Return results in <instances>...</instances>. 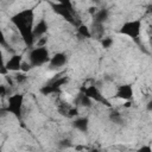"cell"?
Instances as JSON below:
<instances>
[{
    "label": "cell",
    "instance_id": "44dd1931",
    "mask_svg": "<svg viewBox=\"0 0 152 152\" xmlns=\"http://www.w3.org/2000/svg\"><path fill=\"white\" fill-rule=\"evenodd\" d=\"M33 68L30 65V63L28 62H23V64H21V69H20V71L21 72H27V71H30V70H32Z\"/></svg>",
    "mask_w": 152,
    "mask_h": 152
},
{
    "label": "cell",
    "instance_id": "9a60e30c",
    "mask_svg": "<svg viewBox=\"0 0 152 152\" xmlns=\"http://www.w3.org/2000/svg\"><path fill=\"white\" fill-rule=\"evenodd\" d=\"M77 34H78L80 37H82V38H86V39L91 38V36H93L90 28H89L87 25H84V24H80V25L77 26Z\"/></svg>",
    "mask_w": 152,
    "mask_h": 152
},
{
    "label": "cell",
    "instance_id": "ac0fdd59",
    "mask_svg": "<svg viewBox=\"0 0 152 152\" xmlns=\"http://www.w3.org/2000/svg\"><path fill=\"white\" fill-rule=\"evenodd\" d=\"M113 44H114V39H113L112 37H104V38H102V40H101V45H102V48H104V49L112 48Z\"/></svg>",
    "mask_w": 152,
    "mask_h": 152
},
{
    "label": "cell",
    "instance_id": "7a4b0ae2",
    "mask_svg": "<svg viewBox=\"0 0 152 152\" xmlns=\"http://www.w3.org/2000/svg\"><path fill=\"white\" fill-rule=\"evenodd\" d=\"M53 12L62 17L65 21H68L69 24L74 25V26H78L80 24H77L76 21V15H75V10H74V5L70 1H59V2H50Z\"/></svg>",
    "mask_w": 152,
    "mask_h": 152
},
{
    "label": "cell",
    "instance_id": "d4e9b609",
    "mask_svg": "<svg viewBox=\"0 0 152 152\" xmlns=\"http://www.w3.org/2000/svg\"><path fill=\"white\" fill-rule=\"evenodd\" d=\"M6 115H8V113L6 112V108H5V107H1V108H0V118H4V116H6Z\"/></svg>",
    "mask_w": 152,
    "mask_h": 152
},
{
    "label": "cell",
    "instance_id": "3957f363",
    "mask_svg": "<svg viewBox=\"0 0 152 152\" xmlns=\"http://www.w3.org/2000/svg\"><path fill=\"white\" fill-rule=\"evenodd\" d=\"M24 100L25 95L23 93H15L11 96H8L7 104L5 106L6 112L8 114H12L17 120L21 122L23 120V107H24Z\"/></svg>",
    "mask_w": 152,
    "mask_h": 152
},
{
    "label": "cell",
    "instance_id": "5bb4252c",
    "mask_svg": "<svg viewBox=\"0 0 152 152\" xmlns=\"http://www.w3.org/2000/svg\"><path fill=\"white\" fill-rule=\"evenodd\" d=\"M91 103H93V101H91L89 97H87L84 94H82V93H80V94L76 96V99H75V104H76V106L91 107Z\"/></svg>",
    "mask_w": 152,
    "mask_h": 152
},
{
    "label": "cell",
    "instance_id": "484cf974",
    "mask_svg": "<svg viewBox=\"0 0 152 152\" xmlns=\"http://www.w3.org/2000/svg\"><path fill=\"white\" fill-rule=\"evenodd\" d=\"M90 152H100V150H97V148H94V150H90Z\"/></svg>",
    "mask_w": 152,
    "mask_h": 152
},
{
    "label": "cell",
    "instance_id": "30bf717a",
    "mask_svg": "<svg viewBox=\"0 0 152 152\" xmlns=\"http://www.w3.org/2000/svg\"><path fill=\"white\" fill-rule=\"evenodd\" d=\"M68 63V56L64 53V52H56L55 55H52L50 57V61H49V66L51 69H61L63 68L64 65H66Z\"/></svg>",
    "mask_w": 152,
    "mask_h": 152
},
{
    "label": "cell",
    "instance_id": "52a82bcc",
    "mask_svg": "<svg viewBox=\"0 0 152 152\" xmlns=\"http://www.w3.org/2000/svg\"><path fill=\"white\" fill-rule=\"evenodd\" d=\"M62 75H63V74L59 72L57 77H55L53 80H51V81H49L46 84H44V86L39 89L40 94H43V95H51V94L61 93V88H62L65 83H68V81H69V77H68V76H62Z\"/></svg>",
    "mask_w": 152,
    "mask_h": 152
},
{
    "label": "cell",
    "instance_id": "8fae6325",
    "mask_svg": "<svg viewBox=\"0 0 152 152\" xmlns=\"http://www.w3.org/2000/svg\"><path fill=\"white\" fill-rule=\"evenodd\" d=\"M48 28H49V25L46 23V20L43 18L40 19L37 24H34L33 26V31H32V34H33V39H40L45 36V33L48 32Z\"/></svg>",
    "mask_w": 152,
    "mask_h": 152
},
{
    "label": "cell",
    "instance_id": "d6986e66",
    "mask_svg": "<svg viewBox=\"0 0 152 152\" xmlns=\"http://www.w3.org/2000/svg\"><path fill=\"white\" fill-rule=\"evenodd\" d=\"M0 74L1 75H7L8 72H7V70H6V68H5V59H4V52L0 50Z\"/></svg>",
    "mask_w": 152,
    "mask_h": 152
},
{
    "label": "cell",
    "instance_id": "ffe728a7",
    "mask_svg": "<svg viewBox=\"0 0 152 152\" xmlns=\"http://www.w3.org/2000/svg\"><path fill=\"white\" fill-rule=\"evenodd\" d=\"M68 118H77V115H78V109H77V107H70V108H68V110H66V114H65Z\"/></svg>",
    "mask_w": 152,
    "mask_h": 152
},
{
    "label": "cell",
    "instance_id": "e0dca14e",
    "mask_svg": "<svg viewBox=\"0 0 152 152\" xmlns=\"http://www.w3.org/2000/svg\"><path fill=\"white\" fill-rule=\"evenodd\" d=\"M0 46L5 48L6 50H10V51H12V49H11V45L8 44V42H7V38H6V36H5V33H4V31H2V28H1V27H0Z\"/></svg>",
    "mask_w": 152,
    "mask_h": 152
},
{
    "label": "cell",
    "instance_id": "7402d4cb",
    "mask_svg": "<svg viewBox=\"0 0 152 152\" xmlns=\"http://www.w3.org/2000/svg\"><path fill=\"white\" fill-rule=\"evenodd\" d=\"M137 152H152V148H151V145H142V146H140L138 150H137Z\"/></svg>",
    "mask_w": 152,
    "mask_h": 152
},
{
    "label": "cell",
    "instance_id": "6da1fadb",
    "mask_svg": "<svg viewBox=\"0 0 152 152\" xmlns=\"http://www.w3.org/2000/svg\"><path fill=\"white\" fill-rule=\"evenodd\" d=\"M10 21L18 30L24 44L30 50L33 48V26H34V8H24L10 18Z\"/></svg>",
    "mask_w": 152,
    "mask_h": 152
},
{
    "label": "cell",
    "instance_id": "ba28073f",
    "mask_svg": "<svg viewBox=\"0 0 152 152\" xmlns=\"http://www.w3.org/2000/svg\"><path fill=\"white\" fill-rule=\"evenodd\" d=\"M133 95H134V89H133V86L129 83L118 86L115 91V97L122 101H131L133 99Z\"/></svg>",
    "mask_w": 152,
    "mask_h": 152
},
{
    "label": "cell",
    "instance_id": "4fadbf2b",
    "mask_svg": "<svg viewBox=\"0 0 152 152\" xmlns=\"http://www.w3.org/2000/svg\"><path fill=\"white\" fill-rule=\"evenodd\" d=\"M94 18V24H99V25H102L104 21L108 20L109 18V11L107 8H101V10H97L96 13L93 15Z\"/></svg>",
    "mask_w": 152,
    "mask_h": 152
},
{
    "label": "cell",
    "instance_id": "603a6c76",
    "mask_svg": "<svg viewBox=\"0 0 152 152\" xmlns=\"http://www.w3.org/2000/svg\"><path fill=\"white\" fill-rule=\"evenodd\" d=\"M8 93V88L5 84H0V97H5Z\"/></svg>",
    "mask_w": 152,
    "mask_h": 152
},
{
    "label": "cell",
    "instance_id": "4316f807",
    "mask_svg": "<svg viewBox=\"0 0 152 152\" xmlns=\"http://www.w3.org/2000/svg\"><path fill=\"white\" fill-rule=\"evenodd\" d=\"M0 152H4V151H2V150H1V148H0Z\"/></svg>",
    "mask_w": 152,
    "mask_h": 152
},
{
    "label": "cell",
    "instance_id": "7c38bea8",
    "mask_svg": "<svg viewBox=\"0 0 152 152\" xmlns=\"http://www.w3.org/2000/svg\"><path fill=\"white\" fill-rule=\"evenodd\" d=\"M72 127L82 133H87L89 129V118L88 116H77L72 121Z\"/></svg>",
    "mask_w": 152,
    "mask_h": 152
},
{
    "label": "cell",
    "instance_id": "9c48e42d",
    "mask_svg": "<svg viewBox=\"0 0 152 152\" xmlns=\"http://www.w3.org/2000/svg\"><path fill=\"white\" fill-rule=\"evenodd\" d=\"M24 59L21 55L14 53L10 57V59L7 62H5V68L7 70V72H18L21 69V64H23Z\"/></svg>",
    "mask_w": 152,
    "mask_h": 152
},
{
    "label": "cell",
    "instance_id": "277c9868",
    "mask_svg": "<svg viewBox=\"0 0 152 152\" xmlns=\"http://www.w3.org/2000/svg\"><path fill=\"white\" fill-rule=\"evenodd\" d=\"M50 52L46 46H36L32 48L28 52V63L32 68L42 66L44 64H48L50 61Z\"/></svg>",
    "mask_w": 152,
    "mask_h": 152
},
{
    "label": "cell",
    "instance_id": "8992f818",
    "mask_svg": "<svg viewBox=\"0 0 152 152\" xmlns=\"http://www.w3.org/2000/svg\"><path fill=\"white\" fill-rule=\"evenodd\" d=\"M80 93L84 94V95H86L87 97H89L93 102L103 104V106H106V107H108V108H112V107H113L112 103H110V101H109V100L102 94V91H101L96 86H94V84L87 86V87H86V86L81 87Z\"/></svg>",
    "mask_w": 152,
    "mask_h": 152
},
{
    "label": "cell",
    "instance_id": "cb8c5ba5",
    "mask_svg": "<svg viewBox=\"0 0 152 152\" xmlns=\"http://www.w3.org/2000/svg\"><path fill=\"white\" fill-rule=\"evenodd\" d=\"M110 119L116 122V121H120V120H121V115H120L118 112H113V113L110 114Z\"/></svg>",
    "mask_w": 152,
    "mask_h": 152
},
{
    "label": "cell",
    "instance_id": "2e32d148",
    "mask_svg": "<svg viewBox=\"0 0 152 152\" xmlns=\"http://www.w3.org/2000/svg\"><path fill=\"white\" fill-rule=\"evenodd\" d=\"M13 77V81L14 83H18V84H21L24 83L26 80H27V76L25 72H21V71H18V72H14V75L12 76Z\"/></svg>",
    "mask_w": 152,
    "mask_h": 152
},
{
    "label": "cell",
    "instance_id": "5b68a950",
    "mask_svg": "<svg viewBox=\"0 0 152 152\" xmlns=\"http://www.w3.org/2000/svg\"><path fill=\"white\" fill-rule=\"evenodd\" d=\"M141 26H142V21L140 19H132V20H127L125 21L120 28H119V33L127 36L128 38L138 42L140 33H141Z\"/></svg>",
    "mask_w": 152,
    "mask_h": 152
}]
</instances>
